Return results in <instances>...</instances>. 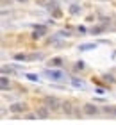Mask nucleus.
Here are the masks:
<instances>
[{
  "label": "nucleus",
  "instance_id": "obj_19",
  "mask_svg": "<svg viewBox=\"0 0 116 125\" xmlns=\"http://www.w3.org/2000/svg\"><path fill=\"white\" fill-rule=\"evenodd\" d=\"M39 57H41V54H31V55H29V61H36Z\"/></svg>",
  "mask_w": 116,
  "mask_h": 125
},
{
  "label": "nucleus",
  "instance_id": "obj_9",
  "mask_svg": "<svg viewBox=\"0 0 116 125\" xmlns=\"http://www.w3.org/2000/svg\"><path fill=\"white\" fill-rule=\"evenodd\" d=\"M63 62H64V61H63L61 57H54V59H50V61H48V64L55 68V66H63Z\"/></svg>",
  "mask_w": 116,
  "mask_h": 125
},
{
  "label": "nucleus",
  "instance_id": "obj_18",
  "mask_svg": "<svg viewBox=\"0 0 116 125\" xmlns=\"http://www.w3.org/2000/svg\"><path fill=\"white\" fill-rule=\"evenodd\" d=\"M13 73L14 72V68H11V66H2V73H4V75H5V73Z\"/></svg>",
  "mask_w": 116,
  "mask_h": 125
},
{
  "label": "nucleus",
  "instance_id": "obj_15",
  "mask_svg": "<svg viewBox=\"0 0 116 125\" xmlns=\"http://www.w3.org/2000/svg\"><path fill=\"white\" fill-rule=\"evenodd\" d=\"M13 57H14L16 61H29V55H27V54H14Z\"/></svg>",
  "mask_w": 116,
  "mask_h": 125
},
{
  "label": "nucleus",
  "instance_id": "obj_20",
  "mask_svg": "<svg viewBox=\"0 0 116 125\" xmlns=\"http://www.w3.org/2000/svg\"><path fill=\"white\" fill-rule=\"evenodd\" d=\"M84 66H86V64H84V61H79L77 64H75V68H77V70H82Z\"/></svg>",
  "mask_w": 116,
  "mask_h": 125
},
{
  "label": "nucleus",
  "instance_id": "obj_8",
  "mask_svg": "<svg viewBox=\"0 0 116 125\" xmlns=\"http://www.w3.org/2000/svg\"><path fill=\"white\" fill-rule=\"evenodd\" d=\"M72 84H73L75 88H80V89H84V88H86V84L80 81V79H77V77H72Z\"/></svg>",
  "mask_w": 116,
  "mask_h": 125
},
{
  "label": "nucleus",
  "instance_id": "obj_5",
  "mask_svg": "<svg viewBox=\"0 0 116 125\" xmlns=\"http://www.w3.org/2000/svg\"><path fill=\"white\" fill-rule=\"evenodd\" d=\"M82 111H84V115H88V116H95L96 113H98V107L95 104H86Z\"/></svg>",
  "mask_w": 116,
  "mask_h": 125
},
{
  "label": "nucleus",
  "instance_id": "obj_12",
  "mask_svg": "<svg viewBox=\"0 0 116 125\" xmlns=\"http://www.w3.org/2000/svg\"><path fill=\"white\" fill-rule=\"evenodd\" d=\"M63 111L66 113V115H72V111H73V107H72V104L70 102H63V107H61Z\"/></svg>",
  "mask_w": 116,
  "mask_h": 125
},
{
  "label": "nucleus",
  "instance_id": "obj_2",
  "mask_svg": "<svg viewBox=\"0 0 116 125\" xmlns=\"http://www.w3.org/2000/svg\"><path fill=\"white\" fill-rule=\"evenodd\" d=\"M45 75L48 77L50 81H63V79L66 77L61 70H50V68H46V70H45Z\"/></svg>",
  "mask_w": 116,
  "mask_h": 125
},
{
  "label": "nucleus",
  "instance_id": "obj_13",
  "mask_svg": "<svg viewBox=\"0 0 116 125\" xmlns=\"http://www.w3.org/2000/svg\"><path fill=\"white\" fill-rule=\"evenodd\" d=\"M80 13V5L79 4H72L70 5V14H79Z\"/></svg>",
  "mask_w": 116,
  "mask_h": 125
},
{
  "label": "nucleus",
  "instance_id": "obj_17",
  "mask_svg": "<svg viewBox=\"0 0 116 125\" xmlns=\"http://www.w3.org/2000/svg\"><path fill=\"white\" fill-rule=\"evenodd\" d=\"M104 31H105V27H93L91 34H98V32H104Z\"/></svg>",
  "mask_w": 116,
  "mask_h": 125
},
{
  "label": "nucleus",
  "instance_id": "obj_10",
  "mask_svg": "<svg viewBox=\"0 0 116 125\" xmlns=\"http://www.w3.org/2000/svg\"><path fill=\"white\" fill-rule=\"evenodd\" d=\"M36 115H38L39 118H48L50 113H48V109H45V107H39V109L36 111Z\"/></svg>",
  "mask_w": 116,
  "mask_h": 125
},
{
  "label": "nucleus",
  "instance_id": "obj_11",
  "mask_svg": "<svg viewBox=\"0 0 116 125\" xmlns=\"http://www.w3.org/2000/svg\"><path fill=\"white\" fill-rule=\"evenodd\" d=\"M0 88H2V91H7V88H9V79L7 77L0 79Z\"/></svg>",
  "mask_w": 116,
  "mask_h": 125
},
{
  "label": "nucleus",
  "instance_id": "obj_23",
  "mask_svg": "<svg viewBox=\"0 0 116 125\" xmlns=\"http://www.w3.org/2000/svg\"><path fill=\"white\" fill-rule=\"evenodd\" d=\"M114 115H116V113H114Z\"/></svg>",
  "mask_w": 116,
  "mask_h": 125
},
{
  "label": "nucleus",
  "instance_id": "obj_4",
  "mask_svg": "<svg viewBox=\"0 0 116 125\" xmlns=\"http://www.w3.org/2000/svg\"><path fill=\"white\" fill-rule=\"evenodd\" d=\"M27 111V105L23 102H16V104L9 105V113H25Z\"/></svg>",
  "mask_w": 116,
  "mask_h": 125
},
{
  "label": "nucleus",
  "instance_id": "obj_7",
  "mask_svg": "<svg viewBox=\"0 0 116 125\" xmlns=\"http://www.w3.org/2000/svg\"><path fill=\"white\" fill-rule=\"evenodd\" d=\"M93 48H96V45H95V43H82V45L79 47L80 52H88V50H93Z\"/></svg>",
  "mask_w": 116,
  "mask_h": 125
},
{
  "label": "nucleus",
  "instance_id": "obj_22",
  "mask_svg": "<svg viewBox=\"0 0 116 125\" xmlns=\"http://www.w3.org/2000/svg\"><path fill=\"white\" fill-rule=\"evenodd\" d=\"M18 2H25V0H18Z\"/></svg>",
  "mask_w": 116,
  "mask_h": 125
},
{
  "label": "nucleus",
  "instance_id": "obj_1",
  "mask_svg": "<svg viewBox=\"0 0 116 125\" xmlns=\"http://www.w3.org/2000/svg\"><path fill=\"white\" fill-rule=\"evenodd\" d=\"M45 105L50 111H57V109L63 107V102L59 98H55V96H45Z\"/></svg>",
  "mask_w": 116,
  "mask_h": 125
},
{
  "label": "nucleus",
  "instance_id": "obj_14",
  "mask_svg": "<svg viewBox=\"0 0 116 125\" xmlns=\"http://www.w3.org/2000/svg\"><path fill=\"white\" fill-rule=\"evenodd\" d=\"M50 13H52V18H61V16H63V11H61L59 7H55V9H52V11H50Z\"/></svg>",
  "mask_w": 116,
  "mask_h": 125
},
{
  "label": "nucleus",
  "instance_id": "obj_6",
  "mask_svg": "<svg viewBox=\"0 0 116 125\" xmlns=\"http://www.w3.org/2000/svg\"><path fill=\"white\" fill-rule=\"evenodd\" d=\"M38 4H39V5H43V7H46L48 11H52V9H55V7H59V5H57V2H55V0H38Z\"/></svg>",
  "mask_w": 116,
  "mask_h": 125
},
{
  "label": "nucleus",
  "instance_id": "obj_21",
  "mask_svg": "<svg viewBox=\"0 0 116 125\" xmlns=\"http://www.w3.org/2000/svg\"><path fill=\"white\" fill-rule=\"evenodd\" d=\"M98 2H105V0H98Z\"/></svg>",
  "mask_w": 116,
  "mask_h": 125
},
{
  "label": "nucleus",
  "instance_id": "obj_16",
  "mask_svg": "<svg viewBox=\"0 0 116 125\" xmlns=\"http://www.w3.org/2000/svg\"><path fill=\"white\" fill-rule=\"evenodd\" d=\"M25 77L29 79V81H32V82H39V77L36 75V73H25Z\"/></svg>",
  "mask_w": 116,
  "mask_h": 125
},
{
  "label": "nucleus",
  "instance_id": "obj_3",
  "mask_svg": "<svg viewBox=\"0 0 116 125\" xmlns=\"http://www.w3.org/2000/svg\"><path fill=\"white\" fill-rule=\"evenodd\" d=\"M46 34V25H36L34 27V32H32V38L34 39H41Z\"/></svg>",
  "mask_w": 116,
  "mask_h": 125
}]
</instances>
